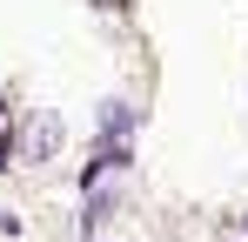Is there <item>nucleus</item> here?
Instances as JSON below:
<instances>
[{
	"instance_id": "nucleus-2",
	"label": "nucleus",
	"mask_w": 248,
	"mask_h": 242,
	"mask_svg": "<svg viewBox=\"0 0 248 242\" xmlns=\"http://www.w3.org/2000/svg\"><path fill=\"white\" fill-rule=\"evenodd\" d=\"M0 168H14V135H0Z\"/></svg>"
},
{
	"instance_id": "nucleus-1",
	"label": "nucleus",
	"mask_w": 248,
	"mask_h": 242,
	"mask_svg": "<svg viewBox=\"0 0 248 242\" xmlns=\"http://www.w3.org/2000/svg\"><path fill=\"white\" fill-rule=\"evenodd\" d=\"M101 128H108V135L121 141L127 128H134V108H127V101H108V121H101Z\"/></svg>"
}]
</instances>
